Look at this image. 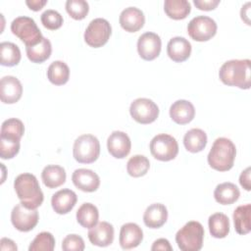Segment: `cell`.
Returning <instances> with one entry per match:
<instances>
[{
    "mask_svg": "<svg viewBox=\"0 0 251 251\" xmlns=\"http://www.w3.org/2000/svg\"><path fill=\"white\" fill-rule=\"evenodd\" d=\"M250 65L251 61L249 59L226 61L220 68V79L226 85L249 89L251 85Z\"/></svg>",
    "mask_w": 251,
    "mask_h": 251,
    "instance_id": "cell-1",
    "label": "cell"
},
{
    "mask_svg": "<svg viewBox=\"0 0 251 251\" xmlns=\"http://www.w3.org/2000/svg\"><path fill=\"white\" fill-rule=\"evenodd\" d=\"M14 188L21 203L28 209H37L43 202L44 195L35 176L24 173L14 181Z\"/></svg>",
    "mask_w": 251,
    "mask_h": 251,
    "instance_id": "cell-2",
    "label": "cell"
},
{
    "mask_svg": "<svg viewBox=\"0 0 251 251\" xmlns=\"http://www.w3.org/2000/svg\"><path fill=\"white\" fill-rule=\"evenodd\" d=\"M236 148L233 142L226 137L217 138L208 154L210 167L219 172H226L233 167Z\"/></svg>",
    "mask_w": 251,
    "mask_h": 251,
    "instance_id": "cell-3",
    "label": "cell"
},
{
    "mask_svg": "<svg viewBox=\"0 0 251 251\" xmlns=\"http://www.w3.org/2000/svg\"><path fill=\"white\" fill-rule=\"evenodd\" d=\"M204 239V227L196 221L186 223L176 234V242L182 251H199Z\"/></svg>",
    "mask_w": 251,
    "mask_h": 251,
    "instance_id": "cell-4",
    "label": "cell"
},
{
    "mask_svg": "<svg viewBox=\"0 0 251 251\" xmlns=\"http://www.w3.org/2000/svg\"><path fill=\"white\" fill-rule=\"evenodd\" d=\"M100 154V143L92 134H82L74 143L73 155L76 162L91 164L95 162Z\"/></svg>",
    "mask_w": 251,
    "mask_h": 251,
    "instance_id": "cell-5",
    "label": "cell"
},
{
    "mask_svg": "<svg viewBox=\"0 0 251 251\" xmlns=\"http://www.w3.org/2000/svg\"><path fill=\"white\" fill-rule=\"evenodd\" d=\"M11 30L25 44V47L36 45L43 37L34 20L25 16L16 18L11 24Z\"/></svg>",
    "mask_w": 251,
    "mask_h": 251,
    "instance_id": "cell-6",
    "label": "cell"
},
{
    "mask_svg": "<svg viewBox=\"0 0 251 251\" xmlns=\"http://www.w3.org/2000/svg\"><path fill=\"white\" fill-rule=\"evenodd\" d=\"M150 152L155 159L168 162L176 157L178 144L174 136L167 133H160L150 141Z\"/></svg>",
    "mask_w": 251,
    "mask_h": 251,
    "instance_id": "cell-7",
    "label": "cell"
},
{
    "mask_svg": "<svg viewBox=\"0 0 251 251\" xmlns=\"http://www.w3.org/2000/svg\"><path fill=\"white\" fill-rule=\"evenodd\" d=\"M112 33L109 22L102 18L92 20L84 31V41L91 47L99 48L105 45Z\"/></svg>",
    "mask_w": 251,
    "mask_h": 251,
    "instance_id": "cell-8",
    "label": "cell"
},
{
    "mask_svg": "<svg viewBox=\"0 0 251 251\" xmlns=\"http://www.w3.org/2000/svg\"><path fill=\"white\" fill-rule=\"evenodd\" d=\"M187 32L195 41H207L217 32L216 22L207 16H197L187 25Z\"/></svg>",
    "mask_w": 251,
    "mask_h": 251,
    "instance_id": "cell-9",
    "label": "cell"
},
{
    "mask_svg": "<svg viewBox=\"0 0 251 251\" xmlns=\"http://www.w3.org/2000/svg\"><path fill=\"white\" fill-rule=\"evenodd\" d=\"M129 113L135 122L147 125L156 121L159 116V108L151 99L137 98L131 102Z\"/></svg>",
    "mask_w": 251,
    "mask_h": 251,
    "instance_id": "cell-10",
    "label": "cell"
},
{
    "mask_svg": "<svg viewBox=\"0 0 251 251\" xmlns=\"http://www.w3.org/2000/svg\"><path fill=\"white\" fill-rule=\"evenodd\" d=\"M39 220L36 209H28L22 203L17 204L11 213V222L20 231L27 232L35 227Z\"/></svg>",
    "mask_w": 251,
    "mask_h": 251,
    "instance_id": "cell-11",
    "label": "cell"
},
{
    "mask_svg": "<svg viewBox=\"0 0 251 251\" xmlns=\"http://www.w3.org/2000/svg\"><path fill=\"white\" fill-rule=\"evenodd\" d=\"M161 47V38L155 32H145L139 36L137 41L138 54L145 61L156 59L160 55Z\"/></svg>",
    "mask_w": 251,
    "mask_h": 251,
    "instance_id": "cell-12",
    "label": "cell"
},
{
    "mask_svg": "<svg viewBox=\"0 0 251 251\" xmlns=\"http://www.w3.org/2000/svg\"><path fill=\"white\" fill-rule=\"evenodd\" d=\"M107 148L113 157L123 159L129 154L131 142L126 132L115 130L107 139Z\"/></svg>",
    "mask_w": 251,
    "mask_h": 251,
    "instance_id": "cell-13",
    "label": "cell"
},
{
    "mask_svg": "<svg viewBox=\"0 0 251 251\" xmlns=\"http://www.w3.org/2000/svg\"><path fill=\"white\" fill-rule=\"evenodd\" d=\"M23 94L21 81L13 76L6 75L0 80V99L5 104H14L18 102Z\"/></svg>",
    "mask_w": 251,
    "mask_h": 251,
    "instance_id": "cell-14",
    "label": "cell"
},
{
    "mask_svg": "<svg viewBox=\"0 0 251 251\" xmlns=\"http://www.w3.org/2000/svg\"><path fill=\"white\" fill-rule=\"evenodd\" d=\"M75 187L84 192L96 191L100 185V178L96 173L88 169H77L72 176Z\"/></svg>",
    "mask_w": 251,
    "mask_h": 251,
    "instance_id": "cell-15",
    "label": "cell"
},
{
    "mask_svg": "<svg viewBox=\"0 0 251 251\" xmlns=\"http://www.w3.org/2000/svg\"><path fill=\"white\" fill-rule=\"evenodd\" d=\"M87 235L93 245L106 247L113 243L114 227L108 222H100L89 229Z\"/></svg>",
    "mask_w": 251,
    "mask_h": 251,
    "instance_id": "cell-16",
    "label": "cell"
},
{
    "mask_svg": "<svg viewBox=\"0 0 251 251\" xmlns=\"http://www.w3.org/2000/svg\"><path fill=\"white\" fill-rule=\"evenodd\" d=\"M119 22L126 31L136 32L144 25L145 17L143 12L138 8L128 7L122 11Z\"/></svg>",
    "mask_w": 251,
    "mask_h": 251,
    "instance_id": "cell-17",
    "label": "cell"
},
{
    "mask_svg": "<svg viewBox=\"0 0 251 251\" xmlns=\"http://www.w3.org/2000/svg\"><path fill=\"white\" fill-rule=\"evenodd\" d=\"M143 239L141 227L134 223H127L122 226L120 230V245L123 249H132L137 247Z\"/></svg>",
    "mask_w": 251,
    "mask_h": 251,
    "instance_id": "cell-18",
    "label": "cell"
},
{
    "mask_svg": "<svg viewBox=\"0 0 251 251\" xmlns=\"http://www.w3.org/2000/svg\"><path fill=\"white\" fill-rule=\"evenodd\" d=\"M76 201V194L73 190L65 188L53 194L51 198V205L57 214L65 215L73 210Z\"/></svg>",
    "mask_w": 251,
    "mask_h": 251,
    "instance_id": "cell-19",
    "label": "cell"
},
{
    "mask_svg": "<svg viewBox=\"0 0 251 251\" xmlns=\"http://www.w3.org/2000/svg\"><path fill=\"white\" fill-rule=\"evenodd\" d=\"M167 54L174 62H184L189 58L191 54V44L184 37H173L168 42Z\"/></svg>",
    "mask_w": 251,
    "mask_h": 251,
    "instance_id": "cell-20",
    "label": "cell"
},
{
    "mask_svg": "<svg viewBox=\"0 0 251 251\" xmlns=\"http://www.w3.org/2000/svg\"><path fill=\"white\" fill-rule=\"evenodd\" d=\"M195 116V109L191 102L187 100H177L170 108V117L177 125L190 123Z\"/></svg>",
    "mask_w": 251,
    "mask_h": 251,
    "instance_id": "cell-21",
    "label": "cell"
},
{
    "mask_svg": "<svg viewBox=\"0 0 251 251\" xmlns=\"http://www.w3.org/2000/svg\"><path fill=\"white\" fill-rule=\"evenodd\" d=\"M168 220V210L161 203H154L148 206L143 215V222L150 228H159Z\"/></svg>",
    "mask_w": 251,
    "mask_h": 251,
    "instance_id": "cell-22",
    "label": "cell"
},
{
    "mask_svg": "<svg viewBox=\"0 0 251 251\" xmlns=\"http://www.w3.org/2000/svg\"><path fill=\"white\" fill-rule=\"evenodd\" d=\"M240 191L232 182H223L217 185L214 191L215 200L222 205H230L238 200Z\"/></svg>",
    "mask_w": 251,
    "mask_h": 251,
    "instance_id": "cell-23",
    "label": "cell"
},
{
    "mask_svg": "<svg viewBox=\"0 0 251 251\" xmlns=\"http://www.w3.org/2000/svg\"><path fill=\"white\" fill-rule=\"evenodd\" d=\"M41 178L45 186L48 188H56L65 183L66 171L61 166L48 165L43 169Z\"/></svg>",
    "mask_w": 251,
    "mask_h": 251,
    "instance_id": "cell-24",
    "label": "cell"
},
{
    "mask_svg": "<svg viewBox=\"0 0 251 251\" xmlns=\"http://www.w3.org/2000/svg\"><path fill=\"white\" fill-rule=\"evenodd\" d=\"M234 228L238 234H247L251 230V205L245 204L238 206L232 215Z\"/></svg>",
    "mask_w": 251,
    "mask_h": 251,
    "instance_id": "cell-25",
    "label": "cell"
},
{
    "mask_svg": "<svg viewBox=\"0 0 251 251\" xmlns=\"http://www.w3.org/2000/svg\"><path fill=\"white\" fill-rule=\"evenodd\" d=\"M183 144L187 151L198 153L202 151L207 144V134L200 128H191L185 133Z\"/></svg>",
    "mask_w": 251,
    "mask_h": 251,
    "instance_id": "cell-26",
    "label": "cell"
},
{
    "mask_svg": "<svg viewBox=\"0 0 251 251\" xmlns=\"http://www.w3.org/2000/svg\"><path fill=\"white\" fill-rule=\"evenodd\" d=\"M208 226L210 233L215 238H224L229 232V220L223 213H215L209 217Z\"/></svg>",
    "mask_w": 251,
    "mask_h": 251,
    "instance_id": "cell-27",
    "label": "cell"
},
{
    "mask_svg": "<svg viewBox=\"0 0 251 251\" xmlns=\"http://www.w3.org/2000/svg\"><path fill=\"white\" fill-rule=\"evenodd\" d=\"M26 56L32 63L40 64L46 61L52 52V46L49 39L42 37L41 41L33 46L25 47Z\"/></svg>",
    "mask_w": 251,
    "mask_h": 251,
    "instance_id": "cell-28",
    "label": "cell"
},
{
    "mask_svg": "<svg viewBox=\"0 0 251 251\" xmlns=\"http://www.w3.org/2000/svg\"><path fill=\"white\" fill-rule=\"evenodd\" d=\"M98 209L91 203H83L76 211V221L85 228L93 227L98 223Z\"/></svg>",
    "mask_w": 251,
    "mask_h": 251,
    "instance_id": "cell-29",
    "label": "cell"
},
{
    "mask_svg": "<svg viewBox=\"0 0 251 251\" xmlns=\"http://www.w3.org/2000/svg\"><path fill=\"white\" fill-rule=\"evenodd\" d=\"M164 10L169 18L173 20H183L189 15L191 6L186 0H166Z\"/></svg>",
    "mask_w": 251,
    "mask_h": 251,
    "instance_id": "cell-30",
    "label": "cell"
},
{
    "mask_svg": "<svg viewBox=\"0 0 251 251\" xmlns=\"http://www.w3.org/2000/svg\"><path fill=\"white\" fill-rule=\"evenodd\" d=\"M49 81L55 85H63L68 82L70 77V69L63 61H54L47 70Z\"/></svg>",
    "mask_w": 251,
    "mask_h": 251,
    "instance_id": "cell-31",
    "label": "cell"
},
{
    "mask_svg": "<svg viewBox=\"0 0 251 251\" xmlns=\"http://www.w3.org/2000/svg\"><path fill=\"white\" fill-rule=\"evenodd\" d=\"M21 51L18 45L4 41L0 44V63L2 66L13 67L20 63Z\"/></svg>",
    "mask_w": 251,
    "mask_h": 251,
    "instance_id": "cell-32",
    "label": "cell"
},
{
    "mask_svg": "<svg viewBox=\"0 0 251 251\" xmlns=\"http://www.w3.org/2000/svg\"><path fill=\"white\" fill-rule=\"evenodd\" d=\"M25 133V126L23 122L16 118H11L2 123L0 137L21 140Z\"/></svg>",
    "mask_w": 251,
    "mask_h": 251,
    "instance_id": "cell-33",
    "label": "cell"
},
{
    "mask_svg": "<svg viewBox=\"0 0 251 251\" xmlns=\"http://www.w3.org/2000/svg\"><path fill=\"white\" fill-rule=\"evenodd\" d=\"M150 168V162L143 155L132 156L126 164V171L130 176L140 177L147 174Z\"/></svg>",
    "mask_w": 251,
    "mask_h": 251,
    "instance_id": "cell-34",
    "label": "cell"
},
{
    "mask_svg": "<svg viewBox=\"0 0 251 251\" xmlns=\"http://www.w3.org/2000/svg\"><path fill=\"white\" fill-rule=\"evenodd\" d=\"M55 247V238L52 233L42 231L38 233L31 241L28 250L29 251H53Z\"/></svg>",
    "mask_w": 251,
    "mask_h": 251,
    "instance_id": "cell-35",
    "label": "cell"
},
{
    "mask_svg": "<svg viewBox=\"0 0 251 251\" xmlns=\"http://www.w3.org/2000/svg\"><path fill=\"white\" fill-rule=\"evenodd\" d=\"M66 11L75 20H83L89 11L88 3L84 0H68L66 2Z\"/></svg>",
    "mask_w": 251,
    "mask_h": 251,
    "instance_id": "cell-36",
    "label": "cell"
},
{
    "mask_svg": "<svg viewBox=\"0 0 251 251\" xmlns=\"http://www.w3.org/2000/svg\"><path fill=\"white\" fill-rule=\"evenodd\" d=\"M41 23L44 27L50 29V30H55L58 29L62 26L63 25V17L62 15L52 9L46 10L41 14Z\"/></svg>",
    "mask_w": 251,
    "mask_h": 251,
    "instance_id": "cell-37",
    "label": "cell"
},
{
    "mask_svg": "<svg viewBox=\"0 0 251 251\" xmlns=\"http://www.w3.org/2000/svg\"><path fill=\"white\" fill-rule=\"evenodd\" d=\"M20 151V140L0 137V157L2 159H12Z\"/></svg>",
    "mask_w": 251,
    "mask_h": 251,
    "instance_id": "cell-38",
    "label": "cell"
},
{
    "mask_svg": "<svg viewBox=\"0 0 251 251\" xmlns=\"http://www.w3.org/2000/svg\"><path fill=\"white\" fill-rule=\"evenodd\" d=\"M84 248V241L77 234H69L62 241V249L64 251H82Z\"/></svg>",
    "mask_w": 251,
    "mask_h": 251,
    "instance_id": "cell-39",
    "label": "cell"
},
{
    "mask_svg": "<svg viewBox=\"0 0 251 251\" xmlns=\"http://www.w3.org/2000/svg\"><path fill=\"white\" fill-rule=\"evenodd\" d=\"M193 3L199 10L211 11L220 4V0H194Z\"/></svg>",
    "mask_w": 251,
    "mask_h": 251,
    "instance_id": "cell-40",
    "label": "cell"
},
{
    "mask_svg": "<svg viewBox=\"0 0 251 251\" xmlns=\"http://www.w3.org/2000/svg\"><path fill=\"white\" fill-rule=\"evenodd\" d=\"M250 172L251 169L248 167L246 168L239 176V183L240 185L247 191L251 190V182H250Z\"/></svg>",
    "mask_w": 251,
    "mask_h": 251,
    "instance_id": "cell-41",
    "label": "cell"
},
{
    "mask_svg": "<svg viewBox=\"0 0 251 251\" xmlns=\"http://www.w3.org/2000/svg\"><path fill=\"white\" fill-rule=\"evenodd\" d=\"M151 250H164V251H172L173 247L171 246L170 242L166 238H159L154 241L153 245L151 246Z\"/></svg>",
    "mask_w": 251,
    "mask_h": 251,
    "instance_id": "cell-42",
    "label": "cell"
},
{
    "mask_svg": "<svg viewBox=\"0 0 251 251\" xmlns=\"http://www.w3.org/2000/svg\"><path fill=\"white\" fill-rule=\"evenodd\" d=\"M47 3V0H26L25 4L27 7L32 11H39L41 10L45 4Z\"/></svg>",
    "mask_w": 251,
    "mask_h": 251,
    "instance_id": "cell-43",
    "label": "cell"
},
{
    "mask_svg": "<svg viewBox=\"0 0 251 251\" xmlns=\"http://www.w3.org/2000/svg\"><path fill=\"white\" fill-rule=\"evenodd\" d=\"M0 249H1L2 251H4V250L15 251V250L18 249V247H17V245L15 244V242H14L13 240L4 237V238H2V239L0 240Z\"/></svg>",
    "mask_w": 251,
    "mask_h": 251,
    "instance_id": "cell-44",
    "label": "cell"
},
{
    "mask_svg": "<svg viewBox=\"0 0 251 251\" xmlns=\"http://www.w3.org/2000/svg\"><path fill=\"white\" fill-rule=\"evenodd\" d=\"M250 3H246L244 6H242V9H241V12H240V15H241V19L249 25H250V20H249V15H250Z\"/></svg>",
    "mask_w": 251,
    "mask_h": 251,
    "instance_id": "cell-45",
    "label": "cell"
}]
</instances>
